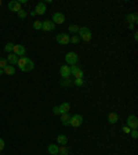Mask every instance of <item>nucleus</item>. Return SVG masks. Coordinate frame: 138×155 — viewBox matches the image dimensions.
I'll use <instances>...</instances> for the list:
<instances>
[{
	"label": "nucleus",
	"mask_w": 138,
	"mask_h": 155,
	"mask_svg": "<svg viewBox=\"0 0 138 155\" xmlns=\"http://www.w3.org/2000/svg\"><path fill=\"white\" fill-rule=\"evenodd\" d=\"M17 65L19 67V69H21L22 72H29V71H32V69L35 68V62L26 56L19 57L18 61H17Z\"/></svg>",
	"instance_id": "1"
},
{
	"label": "nucleus",
	"mask_w": 138,
	"mask_h": 155,
	"mask_svg": "<svg viewBox=\"0 0 138 155\" xmlns=\"http://www.w3.org/2000/svg\"><path fill=\"white\" fill-rule=\"evenodd\" d=\"M79 39H82L83 42H90L91 40V36H93V33L91 31L86 28V26H82V28H79Z\"/></svg>",
	"instance_id": "2"
},
{
	"label": "nucleus",
	"mask_w": 138,
	"mask_h": 155,
	"mask_svg": "<svg viewBox=\"0 0 138 155\" xmlns=\"http://www.w3.org/2000/svg\"><path fill=\"white\" fill-rule=\"evenodd\" d=\"M77 61H79V56L76 54L75 51H69L68 54L65 56V62H66V65H69V67L76 65Z\"/></svg>",
	"instance_id": "3"
},
{
	"label": "nucleus",
	"mask_w": 138,
	"mask_h": 155,
	"mask_svg": "<svg viewBox=\"0 0 138 155\" xmlns=\"http://www.w3.org/2000/svg\"><path fill=\"white\" fill-rule=\"evenodd\" d=\"M70 75H73L75 79H83L84 72H83V69L76 64V65H72V67H70Z\"/></svg>",
	"instance_id": "4"
},
{
	"label": "nucleus",
	"mask_w": 138,
	"mask_h": 155,
	"mask_svg": "<svg viewBox=\"0 0 138 155\" xmlns=\"http://www.w3.org/2000/svg\"><path fill=\"white\" fill-rule=\"evenodd\" d=\"M13 53L17 57H24V56H25V53H26L25 46H24V44H14Z\"/></svg>",
	"instance_id": "5"
},
{
	"label": "nucleus",
	"mask_w": 138,
	"mask_h": 155,
	"mask_svg": "<svg viewBox=\"0 0 138 155\" xmlns=\"http://www.w3.org/2000/svg\"><path fill=\"white\" fill-rule=\"evenodd\" d=\"M54 28H55V24H54L51 19H44L43 22H42V29H43L44 32L54 31Z\"/></svg>",
	"instance_id": "6"
},
{
	"label": "nucleus",
	"mask_w": 138,
	"mask_h": 155,
	"mask_svg": "<svg viewBox=\"0 0 138 155\" xmlns=\"http://www.w3.org/2000/svg\"><path fill=\"white\" fill-rule=\"evenodd\" d=\"M82 123H83V116L82 115H73V116H70V121H69V125H70V126L79 127Z\"/></svg>",
	"instance_id": "7"
},
{
	"label": "nucleus",
	"mask_w": 138,
	"mask_h": 155,
	"mask_svg": "<svg viewBox=\"0 0 138 155\" xmlns=\"http://www.w3.org/2000/svg\"><path fill=\"white\" fill-rule=\"evenodd\" d=\"M127 126L130 129H137L138 127V119L135 115H128L127 116Z\"/></svg>",
	"instance_id": "8"
},
{
	"label": "nucleus",
	"mask_w": 138,
	"mask_h": 155,
	"mask_svg": "<svg viewBox=\"0 0 138 155\" xmlns=\"http://www.w3.org/2000/svg\"><path fill=\"white\" fill-rule=\"evenodd\" d=\"M55 39H57V43L58 44H68L70 36H69L68 33H58Z\"/></svg>",
	"instance_id": "9"
},
{
	"label": "nucleus",
	"mask_w": 138,
	"mask_h": 155,
	"mask_svg": "<svg viewBox=\"0 0 138 155\" xmlns=\"http://www.w3.org/2000/svg\"><path fill=\"white\" fill-rule=\"evenodd\" d=\"M46 11H47V7H46V3H38L36 4V7H35V12H36V15H43V14H46Z\"/></svg>",
	"instance_id": "10"
},
{
	"label": "nucleus",
	"mask_w": 138,
	"mask_h": 155,
	"mask_svg": "<svg viewBox=\"0 0 138 155\" xmlns=\"http://www.w3.org/2000/svg\"><path fill=\"white\" fill-rule=\"evenodd\" d=\"M53 22H54V24H64V22H65V15H64L62 12H54Z\"/></svg>",
	"instance_id": "11"
},
{
	"label": "nucleus",
	"mask_w": 138,
	"mask_h": 155,
	"mask_svg": "<svg viewBox=\"0 0 138 155\" xmlns=\"http://www.w3.org/2000/svg\"><path fill=\"white\" fill-rule=\"evenodd\" d=\"M59 74H61V76H62L64 79H66V78H69L70 76V67L69 65H62L61 67V69H59Z\"/></svg>",
	"instance_id": "12"
},
{
	"label": "nucleus",
	"mask_w": 138,
	"mask_h": 155,
	"mask_svg": "<svg viewBox=\"0 0 138 155\" xmlns=\"http://www.w3.org/2000/svg\"><path fill=\"white\" fill-rule=\"evenodd\" d=\"M126 21H127L128 24L135 25V24L138 22V15H137V12H133V14H127V15H126Z\"/></svg>",
	"instance_id": "13"
},
{
	"label": "nucleus",
	"mask_w": 138,
	"mask_h": 155,
	"mask_svg": "<svg viewBox=\"0 0 138 155\" xmlns=\"http://www.w3.org/2000/svg\"><path fill=\"white\" fill-rule=\"evenodd\" d=\"M8 8L11 10V11H17L18 12L21 10V4H19L18 0H11L10 3H8Z\"/></svg>",
	"instance_id": "14"
},
{
	"label": "nucleus",
	"mask_w": 138,
	"mask_h": 155,
	"mask_svg": "<svg viewBox=\"0 0 138 155\" xmlns=\"http://www.w3.org/2000/svg\"><path fill=\"white\" fill-rule=\"evenodd\" d=\"M108 122L112 125L118 123V122H119V115H118L116 112H109V114H108Z\"/></svg>",
	"instance_id": "15"
},
{
	"label": "nucleus",
	"mask_w": 138,
	"mask_h": 155,
	"mask_svg": "<svg viewBox=\"0 0 138 155\" xmlns=\"http://www.w3.org/2000/svg\"><path fill=\"white\" fill-rule=\"evenodd\" d=\"M19 57H17L14 53H10L8 56H7V62H8V65H17V61H18Z\"/></svg>",
	"instance_id": "16"
},
{
	"label": "nucleus",
	"mask_w": 138,
	"mask_h": 155,
	"mask_svg": "<svg viewBox=\"0 0 138 155\" xmlns=\"http://www.w3.org/2000/svg\"><path fill=\"white\" fill-rule=\"evenodd\" d=\"M58 108H59V114L64 115V114H68V112L70 111V104H69V103H62Z\"/></svg>",
	"instance_id": "17"
},
{
	"label": "nucleus",
	"mask_w": 138,
	"mask_h": 155,
	"mask_svg": "<svg viewBox=\"0 0 138 155\" xmlns=\"http://www.w3.org/2000/svg\"><path fill=\"white\" fill-rule=\"evenodd\" d=\"M49 152H50V155H58V151H59V147L57 145V144H50L49 145Z\"/></svg>",
	"instance_id": "18"
},
{
	"label": "nucleus",
	"mask_w": 138,
	"mask_h": 155,
	"mask_svg": "<svg viewBox=\"0 0 138 155\" xmlns=\"http://www.w3.org/2000/svg\"><path fill=\"white\" fill-rule=\"evenodd\" d=\"M57 143L61 144V145H66V143H68V137L65 136V134H59V136L57 137Z\"/></svg>",
	"instance_id": "19"
},
{
	"label": "nucleus",
	"mask_w": 138,
	"mask_h": 155,
	"mask_svg": "<svg viewBox=\"0 0 138 155\" xmlns=\"http://www.w3.org/2000/svg\"><path fill=\"white\" fill-rule=\"evenodd\" d=\"M3 71H4V74H6V75H10V76L15 75V68H14L13 65H7L6 68L3 69Z\"/></svg>",
	"instance_id": "20"
},
{
	"label": "nucleus",
	"mask_w": 138,
	"mask_h": 155,
	"mask_svg": "<svg viewBox=\"0 0 138 155\" xmlns=\"http://www.w3.org/2000/svg\"><path fill=\"white\" fill-rule=\"evenodd\" d=\"M69 121H70L69 114H64L62 116H61V123H62L64 126H69Z\"/></svg>",
	"instance_id": "21"
},
{
	"label": "nucleus",
	"mask_w": 138,
	"mask_h": 155,
	"mask_svg": "<svg viewBox=\"0 0 138 155\" xmlns=\"http://www.w3.org/2000/svg\"><path fill=\"white\" fill-rule=\"evenodd\" d=\"M13 49H14V43H11V42H8V43L4 46V51L8 53V54H10V53H13Z\"/></svg>",
	"instance_id": "22"
},
{
	"label": "nucleus",
	"mask_w": 138,
	"mask_h": 155,
	"mask_svg": "<svg viewBox=\"0 0 138 155\" xmlns=\"http://www.w3.org/2000/svg\"><path fill=\"white\" fill-rule=\"evenodd\" d=\"M79 28H80V26H77V25H69L68 31L70 32V33H73V35H75V33L79 32Z\"/></svg>",
	"instance_id": "23"
},
{
	"label": "nucleus",
	"mask_w": 138,
	"mask_h": 155,
	"mask_svg": "<svg viewBox=\"0 0 138 155\" xmlns=\"http://www.w3.org/2000/svg\"><path fill=\"white\" fill-rule=\"evenodd\" d=\"M58 154L61 155H68L69 154V149L66 145H62V147H59V151H58Z\"/></svg>",
	"instance_id": "24"
},
{
	"label": "nucleus",
	"mask_w": 138,
	"mask_h": 155,
	"mask_svg": "<svg viewBox=\"0 0 138 155\" xmlns=\"http://www.w3.org/2000/svg\"><path fill=\"white\" fill-rule=\"evenodd\" d=\"M8 65V62H7L6 58H3V57H0V69H4Z\"/></svg>",
	"instance_id": "25"
},
{
	"label": "nucleus",
	"mask_w": 138,
	"mask_h": 155,
	"mask_svg": "<svg viewBox=\"0 0 138 155\" xmlns=\"http://www.w3.org/2000/svg\"><path fill=\"white\" fill-rule=\"evenodd\" d=\"M79 40H80V39H79V36H76V35H73V36L70 37V39H69V43H72V44H77V43H79Z\"/></svg>",
	"instance_id": "26"
},
{
	"label": "nucleus",
	"mask_w": 138,
	"mask_h": 155,
	"mask_svg": "<svg viewBox=\"0 0 138 155\" xmlns=\"http://www.w3.org/2000/svg\"><path fill=\"white\" fill-rule=\"evenodd\" d=\"M33 28H35L36 31H40V29H42V21H35V22H33Z\"/></svg>",
	"instance_id": "27"
},
{
	"label": "nucleus",
	"mask_w": 138,
	"mask_h": 155,
	"mask_svg": "<svg viewBox=\"0 0 138 155\" xmlns=\"http://www.w3.org/2000/svg\"><path fill=\"white\" fill-rule=\"evenodd\" d=\"M130 134H131V137L134 138V140H137V138H138V130H137V129H131Z\"/></svg>",
	"instance_id": "28"
},
{
	"label": "nucleus",
	"mask_w": 138,
	"mask_h": 155,
	"mask_svg": "<svg viewBox=\"0 0 138 155\" xmlns=\"http://www.w3.org/2000/svg\"><path fill=\"white\" fill-rule=\"evenodd\" d=\"M18 17H19L21 19L26 18V11H25V10H22V8H21V10L18 11Z\"/></svg>",
	"instance_id": "29"
},
{
	"label": "nucleus",
	"mask_w": 138,
	"mask_h": 155,
	"mask_svg": "<svg viewBox=\"0 0 138 155\" xmlns=\"http://www.w3.org/2000/svg\"><path fill=\"white\" fill-rule=\"evenodd\" d=\"M75 85L76 86H83V85H84V79H75Z\"/></svg>",
	"instance_id": "30"
},
{
	"label": "nucleus",
	"mask_w": 138,
	"mask_h": 155,
	"mask_svg": "<svg viewBox=\"0 0 138 155\" xmlns=\"http://www.w3.org/2000/svg\"><path fill=\"white\" fill-rule=\"evenodd\" d=\"M61 83H62L64 86H69V85H70V81L66 78V79H62V82H61Z\"/></svg>",
	"instance_id": "31"
},
{
	"label": "nucleus",
	"mask_w": 138,
	"mask_h": 155,
	"mask_svg": "<svg viewBox=\"0 0 138 155\" xmlns=\"http://www.w3.org/2000/svg\"><path fill=\"white\" fill-rule=\"evenodd\" d=\"M122 130L124 132V133H127V134H130V132H131V129L128 127V126H123V129Z\"/></svg>",
	"instance_id": "32"
},
{
	"label": "nucleus",
	"mask_w": 138,
	"mask_h": 155,
	"mask_svg": "<svg viewBox=\"0 0 138 155\" xmlns=\"http://www.w3.org/2000/svg\"><path fill=\"white\" fill-rule=\"evenodd\" d=\"M4 147H6L4 140H3V138H0V151H3V149H4Z\"/></svg>",
	"instance_id": "33"
},
{
	"label": "nucleus",
	"mask_w": 138,
	"mask_h": 155,
	"mask_svg": "<svg viewBox=\"0 0 138 155\" xmlns=\"http://www.w3.org/2000/svg\"><path fill=\"white\" fill-rule=\"evenodd\" d=\"M53 114H54V115H59V108H58V107H54V108H53Z\"/></svg>",
	"instance_id": "34"
},
{
	"label": "nucleus",
	"mask_w": 138,
	"mask_h": 155,
	"mask_svg": "<svg viewBox=\"0 0 138 155\" xmlns=\"http://www.w3.org/2000/svg\"><path fill=\"white\" fill-rule=\"evenodd\" d=\"M134 39H135V42L138 40V32H137V31L134 32Z\"/></svg>",
	"instance_id": "35"
},
{
	"label": "nucleus",
	"mask_w": 138,
	"mask_h": 155,
	"mask_svg": "<svg viewBox=\"0 0 138 155\" xmlns=\"http://www.w3.org/2000/svg\"><path fill=\"white\" fill-rule=\"evenodd\" d=\"M128 28H130V29L133 31V29H134V25H133V24H128Z\"/></svg>",
	"instance_id": "36"
},
{
	"label": "nucleus",
	"mask_w": 138,
	"mask_h": 155,
	"mask_svg": "<svg viewBox=\"0 0 138 155\" xmlns=\"http://www.w3.org/2000/svg\"><path fill=\"white\" fill-rule=\"evenodd\" d=\"M0 75H4V71H3V69H0Z\"/></svg>",
	"instance_id": "37"
},
{
	"label": "nucleus",
	"mask_w": 138,
	"mask_h": 155,
	"mask_svg": "<svg viewBox=\"0 0 138 155\" xmlns=\"http://www.w3.org/2000/svg\"><path fill=\"white\" fill-rule=\"evenodd\" d=\"M0 6H1V0H0Z\"/></svg>",
	"instance_id": "38"
}]
</instances>
